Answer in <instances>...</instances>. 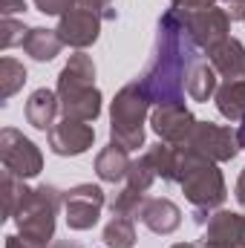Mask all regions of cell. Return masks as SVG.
<instances>
[{
  "mask_svg": "<svg viewBox=\"0 0 245 248\" xmlns=\"http://www.w3.org/2000/svg\"><path fill=\"white\" fill-rule=\"evenodd\" d=\"M196 44L184 29L176 9H168L156 23V41L150 61L141 69L138 84L150 104H184L187 95V75L190 66L199 61Z\"/></svg>",
  "mask_w": 245,
  "mask_h": 248,
  "instance_id": "obj_1",
  "label": "cell"
},
{
  "mask_svg": "<svg viewBox=\"0 0 245 248\" xmlns=\"http://www.w3.org/2000/svg\"><path fill=\"white\" fill-rule=\"evenodd\" d=\"M61 98V116L92 124L101 116V90L95 87V61L87 52L69 55L55 87Z\"/></svg>",
  "mask_w": 245,
  "mask_h": 248,
  "instance_id": "obj_2",
  "label": "cell"
},
{
  "mask_svg": "<svg viewBox=\"0 0 245 248\" xmlns=\"http://www.w3.org/2000/svg\"><path fill=\"white\" fill-rule=\"evenodd\" d=\"M179 153V185H182L184 199L193 205V211H216L225 199H228V187H225V176L216 168V162L202 159L199 153L187 150V147H176Z\"/></svg>",
  "mask_w": 245,
  "mask_h": 248,
  "instance_id": "obj_3",
  "label": "cell"
},
{
  "mask_svg": "<svg viewBox=\"0 0 245 248\" xmlns=\"http://www.w3.org/2000/svg\"><path fill=\"white\" fill-rule=\"evenodd\" d=\"M63 205V193L55 185H38L29 187L26 199L15 211L17 234L32 248H49L55 240V217Z\"/></svg>",
  "mask_w": 245,
  "mask_h": 248,
  "instance_id": "obj_4",
  "label": "cell"
},
{
  "mask_svg": "<svg viewBox=\"0 0 245 248\" xmlns=\"http://www.w3.org/2000/svg\"><path fill=\"white\" fill-rule=\"evenodd\" d=\"M150 116V98L138 81L124 84L110 104V141L124 150L144 147V122Z\"/></svg>",
  "mask_w": 245,
  "mask_h": 248,
  "instance_id": "obj_5",
  "label": "cell"
},
{
  "mask_svg": "<svg viewBox=\"0 0 245 248\" xmlns=\"http://www.w3.org/2000/svg\"><path fill=\"white\" fill-rule=\"evenodd\" d=\"M116 17L119 12L101 6L98 0H72V6L58 17V35H61L63 46L84 52L101 38V23L116 20Z\"/></svg>",
  "mask_w": 245,
  "mask_h": 248,
  "instance_id": "obj_6",
  "label": "cell"
},
{
  "mask_svg": "<svg viewBox=\"0 0 245 248\" xmlns=\"http://www.w3.org/2000/svg\"><path fill=\"white\" fill-rule=\"evenodd\" d=\"M0 159H3V168L20 179H35L44 170V156L38 144L15 127L0 130Z\"/></svg>",
  "mask_w": 245,
  "mask_h": 248,
  "instance_id": "obj_7",
  "label": "cell"
},
{
  "mask_svg": "<svg viewBox=\"0 0 245 248\" xmlns=\"http://www.w3.org/2000/svg\"><path fill=\"white\" fill-rule=\"evenodd\" d=\"M179 17H182L184 29L190 32L193 44L205 52H211L216 44H222L225 38H231V17L225 9L219 6H208V9H176Z\"/></svg>",
  "mask_w": 245,
  "mask_h": 248,
  "instance_id": "obj_8",
  "label": "cell"
},
{
  "mask_svg": "<svg viewBox=\"0 0 245 248\" xmlns=\"http://www.w3.org/2000/svg\"><path fill=\"white\" fill-rule=\"evenodd\" d=\"M187 150L199 153L202 159H211V162H231L243 147H240V139L231 127H222V124L214 122H196L190 139L184 141Z\"/></svg>",
  "mask_w": 245,
  "mask_h": 248,
  "instance_id": "obj_9",
  "label": "cell"
},
{
  "mask_svg": "<svg viewBox=\"0 0 245 248\" xmlns=\"http://www.w3.org/2000/svg\"><path fill=\"white\" fill-rule=\"evenodd\" d=\"M104 205H107V196L98 185L84 182V185L69 187L63 193V214H66L69 231H90L98 222Z\"/></svg>",
  "mask_w": 245,
  "mask_h": 248,
  "instance_id": "obj_10",
  "label": "cell"
},
{
  "mask_svg": "<svg viewBox=\"0 0 245 248\" xmlns=\"http://www.w3.org/2000/svg\"><path fill=\"white\" fill-rule=\"evenodd\" d=\"M150 127L162 141H168L173 147H182L190 139L193 127H196V119L184 104H159L150 113Z\"/></svg>",
  "mask_w": 245,
  "mask_h": 248,
  "instance_id": "obj_11",
  "label": "cell"
},
{
  "mask_svg": "<svg viewBox=\"0 0 245 248\" xmlns=\"http://www.w3.org/2000/svg\"><path fill=\"white\" fill-rule=\"evenodd\" d=\"M46 139H49V150L55 156H84L95 141V127L87 122L63 119L46 133Z\"/></svg>",
  "mask_w": 245,
  "mask_h": 248,
  "instance_id": "obj_12",
  "label": "cell"
},
{
  "mask_svg": "<svg viewBox=\"0 0 245 248\" xmlns=\"http://www.w3.org/2000/svg\"><path fill=\"white\" fill-rule=\"evenodd\" d=\"M205 248H245V217L237 211H214L205 234Z\"/></svg>",
  "mask_w": 245,
  "mask_h": 248,
  "instance_id": "obj_13",
  "label": "cell"
},
{
  "mask_svg": "<svg viewBox=\"0 0 245 248\" xmlns=\"http://www.w3.org/2000/svg\"><path fill=\"white\" fill-rule=\"evenodd\" d=\"M133 219H138L144 228H150L153 234H173L179 225H182V211L176 202L165 199V196H144L133 214Z\"/></svg>",
  "mask_w": 245,
  "mask_h": 248,
  "instance_id": "obj_14",
  "label": "cell"
},
{
  "mask_svg": "<svg viewBox=\"0 0 245 248\" xmlns=\"http://www.w3.org/2000/svg\"><path fill=\"white\" fill-rule=\"evenodd\" d=\"M208 61L225 81H245V46L237 38H225L208 52Z\"/></svg>",
  "mask_w": 245,
  "mask_h": 248,
  "instance_id": "obj_15",
  "label": "cell"
},
{
  "mask_svg": "<svg viewBox=\"0 0 245 248\" xmlns=\"http://www.w3.org/2000/svg\"><path fill=\"white\" fill-rule=\"evenodd\" d=\"M26 122L32 124L35 130H44V133H49L52 127H55V116L61 113V98H58V93L55 90H46V87H41V90H35L29 98H26Z\"/></svg>",
  "mask_w": 245,
  "mask_h": 248,
  "instance_id": "obj_16",
  "label": "cell"
},
{
  "mask_svg": "<svg viewBox=\"0 0 245 248\" xmlns=\"http://www.w3.org/2000/svg\"><path fill=\"white\" fill-rule=\"evenodd\" d=\"M133 159H130V150H124L122 144H107L98 150L95 156V176L107 185H122L127 179V170H130Z\"/></svg>",
  "mask_w": 245,
  "mask_h": 248,
  "instance_id": "obj_17",
  "label": "cell"
},
{
  "mask_svg": "<svg viewBox=\"0 0 245 248\" xmlns=\"http://www.w3.org/2000/svg\"><path fill=\"white\" fill-rule=\"evenodd\" d=\"M63 49V41L58 35V29H46V26H32L26 41H23V52L38 63L52 61Z\"/></svg>",
  "mask_w": 245,
  "mask_h": 248,
  "instance_id": "obj_18",
  "label": "cell"
},
{
  "mask_svg": "<svg viewBox=\"0 0 245 248\" xmlns=\"http://www.w3.org/2000/svg\"><path fill=\"white\" fill-rule=\"evenodd\" d=\"M216 110L228 122H245V81H225L219 84L216 95Z\"/></svg>",
  "mask_w": 245,
  "mask_h": 248,
  "instance_id": "obj_19",
  "label": "cell"
},
{
  "mask_svg": "<svg viewBox=\"0 0 245 248\" xmlns=\"http://www.w3.org/2000/svg\"><path fill=\"white\" fill-rule=\"evenodd\" d=\"M219 90V81H216V69L211 66V61H199L190 66V75H187V98L193 101H208L214 98Z\"/></svg>",
  "mask_w": 245,
  "mask_h": 248,
  "instance_id": "obj_20",
  "label": "cell"
},
{
  "mask_svg": "<svg viewBox=\"0 0 245 248\" xmlns=\"http://www.w3.org/2000/svg\"><path fill=\"white\" fill-rule=\"evenodd\" d=\"M159 179V173H156V165H153V159H150V153L144 150L133 165H130V170H127V179L122 182L124 190H130V193H136V196H147V190L150 185Z\"/></svg>",
  "mask_w": 245,
  "mask_h": 248,
  "instance_id": "obj_21",
  "label": "cell"
},
{
  "mask_svg": "<svg viewBox=\"0 0 245 248\" xmlns=\"http://www.w3.org/2000/svg\"><path fill=\"white\" fill-rule=\"evenodd\" d=\"M104 246L107 248H133L136 246V219L113 214V219L104 225Z\"/></svg>",
  "mask_w": 245,
  "mask_h": 248,
  "instance_id": "obj_22",
  "label": "cell"
},
{
  "mask_svg": "<svg viewBox=\"0 0 245 248\" xmlns=\"http://www.w3.org/2000/svg\"><path fill=\"white\" fill-rule=\"evenodd\" d=\"M23 84H26V66L9 55L0 58V101L6 104Z\"/></svg>",
  "mask_w": 245,
  "mask_h": 248,
  "instance_id": "obj_23",
  "label": "cell"
},
{
  "mask_svg": "<svg viewBox=\"0 0 245 248\" xmlns=\"http://www.w3.org/2000/svg\"><path fill=\"white\" fill-rule=\"evenodd\" d=\"M26 193H29L26 179L15 176L12 170H3V217H15V211L20 208Z\"/></svg>",
  "mask_w": 245,
  "mask_h": 248,
  "instance_id": "obj_24",
  "label": "cell"
},
{
  "mask_svg": "<svg viewBox=\"0 0 245 248\" xmlns=\"http://www.w3.org/2000/svg\"><path fill=\"white\" fill-rule=\"evenodd\" d=\"M26 35H29V29L20 23V20H15V17H0V49H12V46H23V41H26Z\"/></svg>",
  "mask_w": 245,
  "mask_h": 248,
  "instance_id": "obj_25",
  "label": "cell"
},
{
  "mask_svg": "<svg viewBox=\"0 0 245 248\" xmlns=\"http://www.w3.org/2000/svg\"><path fill=\"white\" fill-rule=\"evenodd\" d=\"M32 3H35L38 12H44V15H55V17H61L63 12L72 6V0H32Z\"/></svg>",
  "mask_w": 245,
  "mask_h": 248,
  "instance_id": "obj_26",
  "label": "cell"
},
{
  "mask_svg": "<svg viewBox=\"0 0 245 248\" xmlns=\"http://www.w3.org/2000/svg\"><path fill=\"white\" fill-rule=\"evenodd\" d=\"M26 0H0V15L3 17H15V15H26Z\"/></svg>",
  "mask_w": 245,
  "mask_h": 248,
  "instance_id": "obj_27",
  "label": "cell"
},
{
  "mask_svg": "<svg viewBox=\"0 0 245 248\" xmlns=\"http://www.w3.org/2000/svg\"><path fill=\"white\" fill-rule=\"evenodd\" d=\"M173 9H208V6H216V0H170Z\"/></svg>",
  "mask_w": 245,
  "mask_h": 248,
  "instance_id": "obj_28",
  "label": "cell"
},
{
  "mask_svg": "<svg viewBox=\"0 0 245 248\" xmlns=\"http://www.w3.org/2000/svg\"><path fill=\"white\" fill-rule=\"evenodd\" d=\"M225 12H228V17L231 20H243L245 17V0H225Z\"/></svg>",
  "mask_w": 245,
  "mask_h": 248,
  "instance_id": "obj_29",
  "label": "cell"
},
{
  "mask_svg": "<svg viewBox=\"0 0 245 248\" xmlns=\"http://www.w3.org/2000/svg\"><path fill=\"white\" fill-rule=\"evenodd\" d=\"M6 248H32V246H29L20 234H9V237H6Z\"/></svg>",
  "mask_w": 245,
  "mask_h": 248,
  "instance_id": "obj_30",
  "label": "cell"
},
{
  "mask_svg": "<svg viewBox=\"0 0 245 248\" xmlns=\"http://www.w3.org/2000/svg\"><path fill=\"white\" fill-rule=\"evenodd\" d=\"M237 139H240V147L245 150V122H240V130H237Z\"/></svg>",
  "mask_w": 245,
  "mask_h": 248,
  "instance_id": "obj_31",
  "label": "cell"
},
{
  "mask_svg": "<svg viewBox=\"0 0 245 248\" xmlns=\"http://www.w3.org/2000/svg\"><path fill=\"white\" fill-rule=\"evenodd\" d=\"M49 248H81L78 243H69V240H63V243H52Z\"/></svg>",
  "mask_w": 245,
  "mask_h": 248,
  "instance_id": "obj_32",
  "label": "cell"
},
{
  "mask_svg": "<svg viewBox=\"0 0 245 248\" xmlns=\"http://www.w3.org/2000/svg\"><path fill=\"white\" fill-rule=\"evenodd\" d=\"M170 248H205L202 243H176V246H170Z\"/></svg>",
  "mask_w": 245,
  "mask_h": 248,
  "instance_id": "obj_33",
  "label": "cell"
},
{
  "mask_svg": "<svg viewBox=\"0 0 245 248\" xmlns=\"http://www.w3.org/2000/svg\"><path fill=\"white\" fill-rule=\"evenodd\" d=\"M98 3H101V6H107V9H113V3H116V0H98Z\"/></svg>",
  "mask_w": 245,
  "mask_h": 248,
  "instance_id": "obj_34",
  "label": "cell"
},
{
  "mask_svg": "<svg viewBox=\"0 0 245 248\" xmlns=\"http://www.w3.org/2000/svg\"><path fill=\"white\" fill-rule=\"evenodd\" d=\"M243 23H245V17H243Z\"/></svg>",
  "mask_w": 245,
  "mask_h": 248,
  "instance_id": "obj_35",
  "label": "cell"
}]
</instances>
